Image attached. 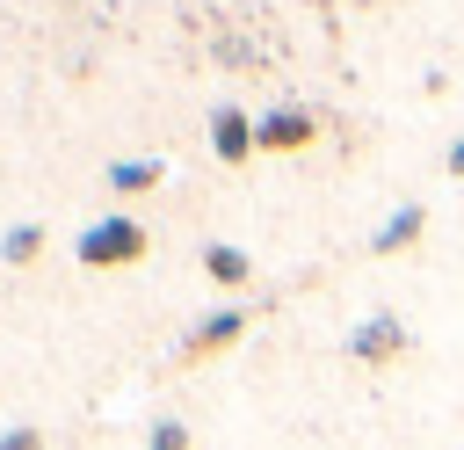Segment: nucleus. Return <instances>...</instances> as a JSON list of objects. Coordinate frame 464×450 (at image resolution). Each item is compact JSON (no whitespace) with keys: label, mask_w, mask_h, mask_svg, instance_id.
Returning <instances> with one entry per match:
<instances>
[{"label":"nucleus","mask_w":464,"mask_h":450,"mask_svg":"<svg viewBox=\"0 0 464 450\" xmlns=\"http://www.w3.org/2000/svg\"><path fill=\"white\" fill-rule=\"evenodd\" d=\"M160 181H167V160H152V152L109 167V189H116V196H138V189H160Z\"/></svg>","instance_id":"8"},{"label":"nucleus","mask_w":464,"mask_h":450,"mask_svg":"<svg viewBox=\"0 0 464 450\" xmlns=\"http://www.w3.org/2000/svg\"><path fill=\"white\" fill-rule=\"evenodd\" d=\"M145 247H152V232H145L130 210H109V218H94V225L72 240L80 269H130V261H145Z\"/></svg>","instance_id":"1"},{"label":"nucleus","mask_w":464,"mask_h":450,"mask_svg":"<svg viewBox=\"0 0 464 450\" xmlns=\"http://www.w3.org/2000/svg\"><path fill=\"white\" fill-rule=\"evenodd\" d=\"M0 450H44V428L36 421H14V428H0Z\"/></svg>","instance_id":"11"},{"label":"nucleus","mask_w":464,"mask_h":450,"mask_svg":"<svg viewBox=\"0 0 464 450\" xmlns=\"http://www.w3.org/2000/svg\"><path fill=\"white\" fill-rule=\"evenodd\" d=\"M145 450H196V435H188L181 414H160V421L145 428Z\"/></svg>","instance_id":"10"},{"label":"nucleus","mask_w":464,"mask_h":450,"mask_svg":"<svg viewBox=\"0 0 464 450\" xmlns=\"http://www.w3.org/2000/svg\"><path fill=\"white\" fill-rule=\"evenodd\" d=\"M36 254H44V225H14V232L0 240V261H7V269H22V261H36Z\"/></svg>","instance_id":"9"},{"label":"nucleus","mask_w":464,"mask_h":450,"mask_svg":"<svg viewBox=\"0 0 464 450\" xmlns=\"http://www.w3.org/2000/svg\"><path fill=\"white\" fill-rule=\"evenodd\" d=\"M246 319H254L246 305H218V312H203V319H196V327L181 334V348H174V363H181V370H196V363H210V356H225V348H232V341L246 334Z\"/></svg>","instance_id":"2"},{"label":"nucleus","mask_w":464,"mask_h":450,"mask_svg":"<svg viewBox=\"0 0 464 450\" xmlns=\"http://www.w3.org/2000/svg\"><path fill=\"white\" fill-rule=\"evenodd\" d=\"M420 232H428V210H420V203H399V210L370 232V254H377V261H384V254H406Z\"/></svg>","instance_id":"6"},{"label":"nucleus","mask_w":464,"mask_h":450,"mask_svg":"<svg viewBox=\"0 0 464 450\" xmlns=\"http://www.w3.org/2000/svg\"><path fill=\"white\" fill-rule=\"evenodd\" d=\"M203 276L225 283V290H239V283H254V254L232 247V240H210V247H203Z\"/></svg>","instance_id":"7"},{"label":"nucleus","mask_w":464,"mask_h":450,"mask_svg":"<svg viewBox=\"0 0 464 450\" xmlns=\"http://www.w3.org/2000/svg\"><path fill=\"white\" fill-rule=\"evenodd\" d=\"M210 152L225 167H246L254 160V116L246 109H210Z\"/></svg>","instance_id":"5"},{"label":"nucleus","mask_w":464,"mask_h":450,"mask_svg":"<svg viewBox=\"0 0 464 450\" xmlns=\"http://www.w3.org/2000/svg\"><path fill=\"white\" fill-rule=\"evenodd\" d=\"M442 167H450V174H457V181H464V138H457V145H450V152H442Z\"/></svg>","instance_id":"12"},{"label":"nucleus","mask_w":464,"mask_h":450,"mask_svg":"<svg viewBox=\"0 0 464 450\" xmlns=\"http://www.w3.org/2000/svg\"><path fill=\"white\" fill-rule=\"evenodd\" d=\"M348 356H355V363H392V356H406V327H399V312H370V319H355V327H348Z\"/></svg>","instance_id":"4"},{"label":"nucleus","mask_w":464,"mask_h":450,"mask_svg":"<svg viewBox=\"0 0 464 450\" xmlns=\"http://www.w3.org/2000/svg\"><path fill=\"white\" fill-rule=\"evenodd\" d=\"M319 145V109H261L254 116V152H304Z\"/></svg>","instance_id":"3"}]
</instances>
